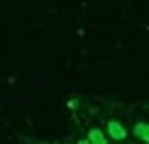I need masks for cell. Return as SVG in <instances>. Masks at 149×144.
<instances>
[{
  "label": "cell",
  "mask_w": 149,
  "mask_h": 144,
  "mask_svg": "<svg viewBox=\"0 0 149 144\" xmlns=\"http://www.w3.org/2000/svg\"><path fill=\"white\" fill-rule=\"evenodd\" d=\"M108 133H110L112 138H115V140H125V136H127V131L123 129L119 123H115V121L108 123Z\"/></svg>",
  "instance_id": "6da1fadb"
},
{
  "label": "cell",
  "mask_w": 149,
  "mask_h": 144,
  "mask_svg": "<svg viewBox=\"0 0 149 144\" xmlns=\"http://www.w3.org/2000/svg\"><path fill=\"white\" fill-rule=\"evenodd\" d=\"M89 142H97V144H106V138L100 129H91L89 131Z\"/></svg>",
  "instance_id": "3957f363"
},
{
  "label": "cell",
  "mask_w": 149,
  "mask_h": 144,
  "mask_svg": "<svg viewBox=\"0 0 149 144\" xmlns=\"http://www.w3.org/2000/svg\"><path fill=\"white\" fill-rule=\"evenodd\" d=\"M134 133L141 138L143 142H149V131H147V125H145V123H138L136 129H134Z\"/></svg>",
  "instance_id": "7a4b0ae2"
}]
</instances>
